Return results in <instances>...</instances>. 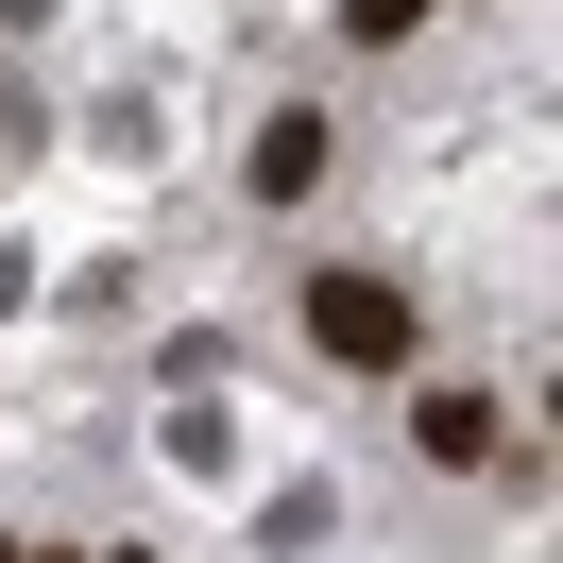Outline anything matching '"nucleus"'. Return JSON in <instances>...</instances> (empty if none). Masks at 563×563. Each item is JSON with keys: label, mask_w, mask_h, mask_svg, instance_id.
I'll return each instance as SVG.
<instances>
[{"label": "nucleus", "mask_w": 563, "mask_h": 563, "mask_svg": "<svg viewBox=\"0 0 563 563\" xmlns=\"http://www.w3.org/2000/svg\"><path fill=\"white\" fill-rule=\"evenodd\" d=\"M308 342L342 358V376H410V342H427V308L393 274H308Z\"/></svg>", "instance_id": "1"}, {"label": "nucleus", "mask_w": 563, "mask_h": 563, "mask_svg": "<svg viewBox=\"0 0 563 563\" xmlns=\"http://www.w3.org/2000/svg\"><path fill=\"white\" fill-rule=\"evenodd\" d=\"M324 172H342V137H324V120H308V103H290V120H274V137H256V172H240V188H256V206H308V188H324Z\"/></svg>", "instance_id": "2"}, {"label": "nucleus", "mask_w": 563, "mask_h": 563, "mask_svg": "<svg viewBox=\"0 0 563 563\" xmlns=\"http://www.w3.org/2000/svg\"><path fill=\"white\" fill-rule=\"evenodd\" d=\"M410 444L444 461V478H461V461H495V393H410Z\"/></svg>", "instance_id": "3"}, {"label": "nucleus", "mask_w": 563, "mask_h": 563, "mask_svg": "<svg viewBox=\"0 0 563 563\" xmlns=\"http://www.w3.org/2000/svg\"><path fill=\"white\" fill-rule=\"evenodd\" d=\"M427 18H444V0H342V35H358V52H410Z\"/></svg>", "instance_id": "4"}, {"label": "nucleus", "mask_w": 563, "mask_h": 563, "mask_svg": "<svg viewBox=\"0 0 563 563\" xmlns=\"http://www.w3.org/2000/svg\"><path fill=\"white\" fill-rule=\"evenodd\" d=\"M0 563H18V547H0Z\"/></svg>", "instance_id": "5"}]
</instances>
